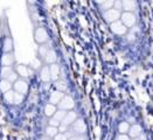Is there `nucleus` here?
Here are the masks:
<instances>
[{
  "instance_id": "f257e3e1",
  "label": "nucleus",
  "mask_w": 153,
  "mask_h": 140,
  "mask_svg": "<svg viewBox=\"0 0 153 140\" xmlns=\"http://www.w3.org/2000/svg\"><path fill=\"white\" fill-rule=\"evenodd\" d=\"M4 98L8 104H15V105L21 104L22 101H24V96L18 93V92H15V91H13V90H10L6 93H4Z\"/></svg>"
},
{
  "instance_id": "f03ea898",
  "label": "nucleus",
  "mask_w": 153,
  "mask_h": 140,
  "mask_svg": "<svg viewBox=\"0 0 153 140\" xmlns=\"http://www.w3.org/2000/svg\"><path fill=\"white\" fill-rule=\"evenodd\" d=\"M120 15H122L120 12L117 11V10H115V8H111V10H109V11L104 12V14H103L105 21H108L110 25L114 24V22H116V21H118V19L120 18Z\"/></svg>"
},
{
  "instance_id": "7ed1b4c3",
  "label": "nucleus",
  "mask_w": 153,
  "mask_h": 140,
  "mask_svg": "<svg viewBox=\"0 0 153 140\" xmlns=\"http://www.w3.org/2000/svg\"><path fill=\"white\" fill-rule=\"evenodd\" d=\"M110 28H111V32L115 33L116 35H125L128 33V27L119 20L114 22V24H111Z\"/></svg>"
},
{
  "instance_id": "20e7f679",
  "label": "nucleus",
  "mask_w": 153,
  "mask_h": 140,
  "mask_svg": "<svg viewBox=\"0 0 153 140\" xmlns=\"http://www.w3.org/2000/svg\"><path fill=\"white\" fill-rule=\"evenodd\" d=\"M75 106V102L70 96H64L61 99V102L59 103V109L64 110V111H69Z\"/></svg>"
},
{
  "instance_id": "39448f33",
  "label": "nucleus",
  "mask_w": 153,
  "mask_h": 140,
  "mask_svg": "<svg viewBox=\"0 0 153 140\" xmlns=\"http://www.w3.org/2000/svg\"><path fill=\"white\" fill-rule=\"evenodd\" d=\"M73 132L75 134H85L87 132V125L83 119L77 118L76 121L73 124Z\"/></svg>"
},
{
  "instance_id": "423d86ee",
  "label": "nucleus",
  "mask_w": 153,
  "mask_h": 140,
  "mask_svg": "<svg viewBox=\"0 0 153 140\" xmlns=\"http://www.w3.org/2000/svg\"><path fill=\"white\" fill-rule=\"evenodd\" d=\"M13 87L15 89V92H18V93H20L22 96L25 93H27V91H28V84H27V82H26L25 79H19L18 78V81L14 82Z\"/></svg>"
},
{
  "instance_id": "0eeeda50",
  "label": "nucleus",
  "mask_w": 153,
  "mask_h": 140,
  "mask_svg": "<svg viewBox=\"0 0 153 140\" xmlns=\"http://www.w3.org/2000/svg\"><path fill=\"white\" fill-rule=\"evenodd\" d=\"M122 22L126 27H132V26L136 24V15L133 13H130V12H124L122 15Z\"/></svg>"
},
{
  "instance_id": "6e6552de",
  "label": "nucleus",
  "mask_w": 153,
  "mask_h": 140,
  "mask_svg": "<svg viewBox=\"0 0 153 140\" xmlns=\"http://www.w3.org/2000/svg\"><path fill=\"white\" fill-rule=\"evenodd\" d=\"M34 36H35V41H36L38 43H45V42H47V40H48V33H47V30H46L45 28L40 27V28H38V29L35 30Z\"/></svg>"
},
{
  "instance_id": "1a4fd4ad",
  "label": "nucleus",
  "mask_w": 153,
  "mask_h": 140,
  "mask_svg": "<svg viewBox=\"0 0 153 140\" xmlns=\"http://www.w3.org/2000/svg\"><path fill=\"white\" fill-rule=\"evenodd\" d=\"M141 134H143V128H141L140 125H138V124H133L132 126H130L128 136L131 138V139H132V138H139Z\"/></svg>"
},
{
  "instance_id": "9d476101",
  "label": "nucleus",
  "mask_w": 153,
  "mask_h": 140,
  "mask_svg": "<svg viewBox=\"0 0 153 140\" xmlns=\"http://www.w3.org/2000/svg\"><path fill=\"white\" fill-rule=\"evenodd\" d=\"M76 119H77L76 112H74V111H68L65 117L63 118V120H62V124L67 125V126L73 125V124L76 121Z\"/></svg>"
},
{
  "instance_id": "9b49d317",
  "label": "nucleus",
  "mask_w": 153,
  "mask_h": 140,
  "mask_svg": "<svg viewBox=\"0 0 153 140\" xmlns=\"http://www.w3.org/2000/svg\"><path fill=\"white\" fill-rule=\"evenodd\" d=\"M14 63V56L12 53H5L1 56V65L2 67H12Z\"/></svg>"
},
{
  "instance_id": "f8f14e48",
  "label": "nucleus",
  "mask_w": 153,
  "mask_h": 140,
  "mask_svg": "<svg viewBox=\"0 0 153 140\" xmlns=\"http://www.w3.org/2000/svg\"><path fill=\"white\" fill-rule=\"evenodd\" d=\"M64 97L63 92L61 91H54L51 93V97H49V103L53 104V105H59V103L61 102V99Z\"/></svg>"
},
{
  "instance_id": "ddd939ff",
  "label": "nucleus",
  "mask_w": 153,
  "mask_h": 140,
  "mask_svg": "<svg viewBox=\"0 0 153 140\" xmlns=\"http://www.w3.org/2000/svg\"><path fill=\"white\" fill-rule=\"evenodd\" d=\"M40 78H41L43 82H49V81L51 79V71H49V67H48V65H45V67L41 69V73H40Z\"/></svg>"
},
{
  "instance_id": "4468645a",
  "label": "nucleus",
  "mask_w": 153,
  "mask_h": 140,
  "mask_svg": "<svg viewBox=\"0 0 153 140\" xmlns=\"http://www.w3.org/2000/svg\"><path fill=\"white\" fill-rule=\"evenodd\" d=\"M122 5H123L124 12L132 13V11L136 8V2L132 1V0H123V1H122Z\"/></svg>"
},
{
  "instance_id": "2eb2a0df",
  "label": "nucleus",
  "mask_w": 153,
  "mask_h": 140,
  "mask_svg": "<svg viewBox=\"0 0 153 140\" xmlns=\"http://www.w3.org/2000/svg\"><path fill=\"white\" fill-rule=\"evenodd\" d=\"M49 71H51V79L56 81V79L59 78V75H60V67L56 63L51 64V65H49Z\"/></svg>"
},
{
  "instance_id": "dca6fc26",
  "label": "nucleus",
  "mask_w": 153,
  "mask_h": 140,
  "mask_svg": "<svg viewBox=\"0 0 153 140\" xmlns=\"http://www.w3.org/2000/svg\"><path fill=\"white\" fill-rule=\"evenodd\" d=\"M56 60H57V56H56V53L54 50H51L47 53V55L45 56V61H46V63L47 64H54L56 62Z\"/></svg>"
},
{
  "instance_id": "f3484780",
  "label": "nucleus",
  "mask_w": 153,
  "mask_h": 140,
  "mask_svg": "<svg viewBox=\"0 0 153 140\" xmlns=\"http://www.w3.org/2000/svg\"><path fill=\"white\" fill-rule=\"evenodd\" d=\"M11 89H12V83L10 81H7V79H1L0 81V91L1 92L6 93L7 91H10Z\"/></svg>"
},
{
  "instance_id": "a211bd4d",
  "label": "nucleus",
  "mask_w": 153,
  "mask_h": 140,
  "mask_svg": "<svg viewBox=\"0 0 153 140\" xmlns=\"http://www.w3.org/2000/svg\"><path fill=\"white\" fill-rule=\"evenodd\" d=\"M13 71H14V70L12 69V67H2V68H1V70H0L1 79H7Z\"/></svg>"
},
{
  "instance_id": "6ab92c4d",
  "label": "nucleus",
  "mask_w": 153,
  "mask_h": 140,
  "mask_svg": "<svg viewBox=\"0 0 153 140\" xmlns=\"http://www.w3.org/2000/svg\"><path fill=\"white\" fill-rule=\"evenodd\" d=\"M2 49L5 53H11L13 49V41L11 38H6L4 40V44H2Z\"/></svg>"
},
{
  "instance_id": "aec40b11",
  "label": "nucleus",
  "mask_w": 153,
  "mask_h": 140,
  "mask_svg": "<svg viewBox=\"0 0 153 140\" xmlns=\"http://www.w3.org/2000/svg\"><path fill=\"white\" fill-rule=\"evenodd\" d=\"M56 112V106L53 105L51 103H48L46 106H45V115L47 117H53Z\"/></svg>"
},
{
  "instance_id": "412c9836",
  "label": "nucleus",
  "mask_w": 153,
  "mask_h": 140,
  "mask_svg": "<svg viewBox=\"0 0 153 140\" xmlns=\"http://www.w3.org/2000/svg\"><path fill=\"white\" fill-rule=\"evenodd\" d=\"M16 71H18V74H19L21 77L29 76V70H28V68H27L26 65H22V64L18 65V67H16Z\"/></svg>"
},
{
  "instance_id": "4be33fe9",
  "label": "nucleus",
  "mask_w": 153,
  "mask_h": 140,
  "mask_svg": "<svg viewBox=\"0 0 153 140\" xmlns=\"http://www.w3.org/2000/svg\"><path fill=\"white\" fill-rule=\"evenodd\" d=\"M59 134V128L57 127H53V126H48L46 128V136L48 138H55L56 136Z\"/></svg>"
},
{
  "instance_id": "5701e85b",
  "label": "nucleus",
  "mask_w": 153,
  "mask_h": 140,
  "mask_svg": "<svg viewBox=\"0 0 153 140\" xmlns=\"http://www.w3.org/2000/svg\"><path fill=\"white\" fill-rule=\"evenodd\" d=\"M118 130H119V134H128V130H130L128 123V121H122L118 126Z\"/></svg>"
},
{
  "instance_id": "b1692460",
  "label": "nucleus",
  "mask_w": 153,
  "mask_h": 140,
  "mask_svg": "<svg viewBox=\"0 0 153 140\" xmlns=\"http://www.w3.org/2000/svg\"><path fill=\"white\" fill-rule=\"evenodd\" d=\"M67 115V111H64V110H56V112H55V115L53 116V118L55 119V120H57V121H60V123H62V120H63V118L65 117Z\"/></svg>"
},
{
  "instance_id": "393cba45",
  "label": "nucleus",
  "mask_w": 153,
  "mask_h": 140,
  "mask_svg": "<svg viewBox=\"0 0 153 140\" xmlns=\"http://www.w3.org/2000/svg\"><path fill=\"white\" fill-rule=\"evenodd\" d=\"M55 87H56L57 91H61V92H62V91H65L67 88H68L65 81H63V79H59V81L55 83Z\"/></svg>"
},
{
  "instance_id": "a878e982",
  "label": "nucleus",
  "mask_w": 153,
  "mask_h": 140,
  "mask_svg": "<svg viewBox=\"0 0 153 140\" xmlns=\"http://www.w3.org/2000/svg\"><path fill=\"white\" fill-rule=\"evenodd\" d=\"M114 2H115V1H105V2H101L102 8L103 10H105V12L109 11V10H111V8H114Z\"/></svg>"
},
{
  "instance_id": "bb28decb",
  "label": "nucleus",
  "mask_w": 153,
  "mask_h": 140,
  "mask_svg": "<svg viewBox=\"0 0 153 140\" xmlns=\"http://www.w3.org/2000/svg\"><path fill=\"white\" fill-rule=\"evenodd\" d=\"M68 140H87L85 134H75L70 138H68Z\"/></svg>"
},
{
  "instance_id": "cd10ccee",
  "label": "nucleus",
  "mask_w": 153,
  "mask_h": 140,
  "mask_svg": "<svg viewBox=\"0 0 153 140\" xmlns=\"http://www.w3.org/2000/svg\"><path fill=\"white\" fill-rule=\"evenodd\" d=\"M48 51H49V48H47L46 46H42V47L39 48V53H40V55H41L42 57H45V56L47 55Z\"/></svg>"
},
{
  "instance_id": "c85d7f7f",
  "label": "nucleus",
  "mask_w": 153,
  "mask_h": 140,
  "mask_svg": "<svg viewBox=\"0 0 153 140\" xmlns=\"http://www.w3.org/2000/svg\"><path fill=\"white\" fill-rule=\"evenodd\" d=\"M61 125V123L60 121H57V120H55L54 118H51V120H49V126H53V127H57Z\"/></svg>"
},
{
  "instance_id": "c756f323",
  "label": "nucleus",
  "mask_w": 153,
  "mask_h": 140,
  "mask_svg": "<svg viewBox=\"0 0 153 140\" xmlns=\"http://www.w3.org/2000/svg\"><path fill=\"white\" fill-rule=\"evenodd\" d=\"M131 138L128 137V134H118L117 137H116L115 140H130Z\"/></svg>"
},
{
  "instance_id": "7c9ffc66",
  "label": "nucleus",
  "mask_w": 153,
  "mask_h": 140,
  "mask_svg": "<svg viewBox=\"0 0 153 140\" xmlns=\"http://www.w3.org/2000/svg\"><path fill=\"white\" fill-rule=\"evenodd\" d=\"M114 8L119 11V10H123V5H122V1H115L114 2Z\"/></svg>"
},
{
  "instance_id": "2f4dec72",
  "label": "nucleus",
  "mask_w": 153,
  "mask_h": 140,
  "mask_svg": "<svg viewBox=\"0 0 153 140\" xmlns=\"http://www.w3.org/2000/svg\"><path fill=\"white\" fill-rule=\"evenodd\" d=\"M54 140H68V138L65 137V134H64V133H59V134L54 138Z\"/></svg>"
},
{
  "instance_id": "473e14b6",
  "label": "nucleus",
  "mask_w": 153,
  "mask_h": 140,
  "mask_svg": "<svg viewBox=\"0 0 153 140\" xmlns=\"http://www.w3.org/2000/svg\"><path fill=\"white\" fill-rule=\"evenodd\" d=\"M67 128H68V126H67V125H64V124H61V125L59 126V133H65V132L68 131Z\"/></svg>"
},
{
  "instance_id": "72a5a7b5",
  "label": "nucleus",
  "mask_w": 153,
  "mask_h": 140,
  "mask_svg": "<svg viewBox=\"0 0 153 140\" xmlns=\"http://www.w3.org/2000/svg\"><path fill=\"white\" fill-rule=\"evenodd\" d=\"M130 140H140V138H132V139H130Z\"/></svg>"
}]
</instances>
